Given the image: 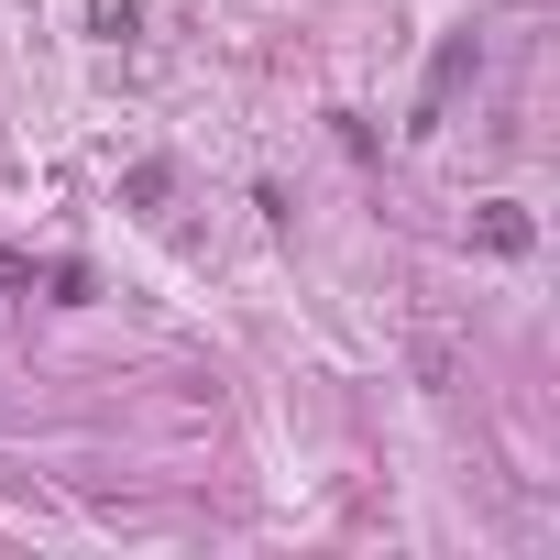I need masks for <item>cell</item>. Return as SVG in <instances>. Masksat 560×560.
<instances>
[{
	"instance_id": "1",
	"label": "cell",
	"mask_w": 560,
	"mask_h": 560,
	"mask_svg": "<svg viewBox=\"0 0 560 560\" xmlns=\"http://www.w3.org/2000/svg\"><path fill=\"white\" fill-rule=\"evenodd\" d=\"M0 287H56V298H89V275H78V264H34V253H12V242H0Z\"/></svg>"
},
{
	"instance_id": "2",
	"label": "cell",
	"mask_w": 560,
	"mask_h": 560,
	"mask_svg": "<svg viewBox=\"0 0 560 560\" xmlns=\"http://www.w3.org/2000/svg\"><path fill=\"white\" fill-rule=\"evenodd\" d=\"M89 34H100V45H132L143 12H132V0H89Z\"/></svg>"
},
{
	"instance_id": "3",
	"label": "cell",
	"mask_w": 560,
	"mask_h": 560,
	"mask_svg": "<svg viewBox=\"0 0 560 560\" xmlns=\"http://www.w3.org/2000/svg\"><path fill=\"white\" fill-rule=\"evenodd\" d=\"M483 242H494V253H527V209L494 198V209H483Z\"/></svg>"
}]
</instances>
